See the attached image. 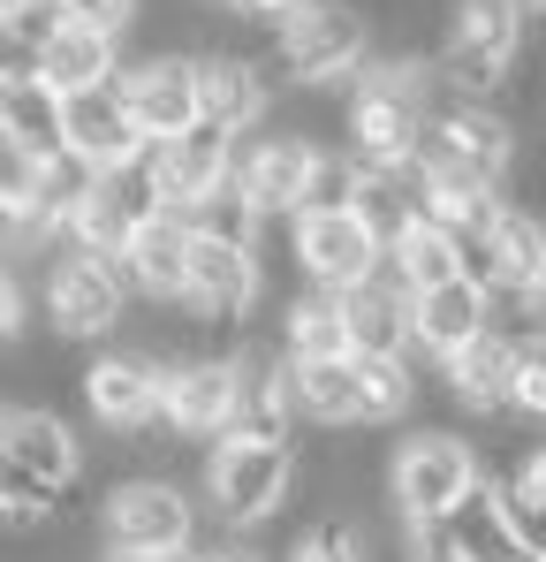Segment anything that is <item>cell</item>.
I'll list each match as a JSON object with an SVG mask.
<instances>
[{
	"mask_svg": "<svg viewBox=\"0 0 546 562\" xmlns=\"http://www.w3.org/2000/svg\"><path fill=\"white\" fill-rule=\"evenodd\" d=\"M516 411L546 418V342H524V366H516Z\"/></svg>",
	"mask_w": 546,
	"mask_h": 562,
	"instance_id": "f35d334b",
	"label": "cell"
},
{
	"mask_svg": "<svg viewBox=\"0 0 546 562\" xmlns=\"http://www.w3.org/2000/svg\"><path fill=\"white\" fill-rule=\"evenodd\" d=\"M418 160H425L433 176L501 190L509 160H516V130H509L493 106H478V99H441V106L425 114V153H418Z\"/></svg>",
	"mask_w": 546,
	"mask_h": 562,
	"instance_id": "3957f363",
	"label": "cell"
},
{
	"mask_svg": "<svg viewBox=\"0 0 546 562\" xmlns=\"http://www.w3.org/2000/svg\"><path fill=\"white\" fill-rule=\"evenodd\" d=\"M296 373V411L319 426H364L357 403V358H327V366H288Z\"/></svg>",
	"mask_w": 546,
	"mask_h": 562,
	"instance_id": "83f0119b",
	"label": "cell"
},
{
	"mask_svg": "<svg viewBox=\"0 0 546 562\" xmlns=\"http://www.w3.org/2000/svg\"><path fill=\"white\" fill-rule=\"evenodd\" d=\"M114 562H122V555H114Z\"/></svg>",
	"mask_w": 546,
	"mask_h": 562,
	"instance_id": "7dc6e473",
	"label": "cell"
},
{
	"mask_svg": "<svg viewBox=\"0 0 546 562\" xmlns=\"http://www.w3.org/2000/svg\"><path fill=\"white\" fill-rule=\"evenodd\" d=\"M288 479H296L288 441L228 434V441L213 449V464H205V494H213V509H220L228 525H259V517H273V509H281Z\"/></svg>",
	"mask_w": 546,
	"mask_h": 562,
	"instance_id": "277c9868",
	"label": "cell"
},
{
	"mask_svg": "<svg viewBox=\"0 0 546 562\" xmlns=\"http://www.w3.org/2000/svg\"><path fill=\"white\" fill-rule=\"evenodd\" d=\"M342 304H350V342H357V358H402V335H418V327H410V289H402L395 267L379 281H364V289H350Z\"/></svg>",
	"mask_w": 546,
	"mask_h": 562,
	"instance_id": "7402d4cb",
	"label": "cell"
},
{
	"mask_svg": "<svg viewBox=\"0 0 546 562\" xmlns=\"http://www.w3.org/2000/svg\"><path fill=\"white\" fill-rule=\"evenodd\" d=\"M46 8H54V23H84V31H106V38H122L129 15H137V0H46Z\"/></svg>",
	"mask_w": 546,
	"mask_h": 562,
	"instance_id": "e575fe53",
	"label": "cell"
},
{
	"mask_svg": "<svg viewBox=\"0 0 546 562\" xmlns=\"http://www.w3.org/2000/svg\"><path fill=\"white\" fill-rule=\"evenodd\" d=\"M251 304H259V259H251V244L197 236L190 244V312L205 327H243Z\"/></svg>",
	"mask_w": 546,
	"mask_h": 562,
	"instance_id": "7c38bea8",
	"label": "cell"
},
{
	"mask_svg": "<svg viewBox=\"0 0 546 562\" xmlns=\"http://www.w3.org/2000/svg\"><path fill=\"white\" fill-rule=\"evenodd\" d=\"M0 434H8V464L15 471H31V479H46V486H61V494L77 486V464H84V457H77V434H69L54 411L15 403Z\"/></svg>",
	"mask_w": 546,
	"mask_h": 562,
	"instance_id": "44dd1931",
	"label": "cell"
},
{
	"mask_svg": "<svg viewBox=\"0 0 546 562\" xmlns=\"http://www.w3.org/2000/svg\"><path fill=\"white\" fill-rule=\"evenodd\" d=\"M122 77V54H114V38L106 31H84V23H54L46 38H38V85H54V92H91V85H114Z\"/></svg>",
	"mask_w": 546,
	"mask_h": 562,
	"instance_id": "d6986e66",
	"label": "cell"
},
{
	"mask_svg": "<svg viewBox=\"0 0 546 562\" xmlns=\"http://www.w3.org/2000/svg\"><path fill=\"white\" fill-rule=\"evenodd\" d=\"M296 259H304L311 289L350 296V289L387 274V236L364 221L357 205H350V213H304V221H296Z\"/></svg>",
	"mask_w": 546,
	"mask_h": 562,
	"instance_id": "8992f818",
	"label": "cell"
},
{
	"mask_svg": "<svg viewBox=\"0 0 546 562\" xmlns=\"http://www.w3.org/2000/svg\"><path fill=\"white\" fill-rule=\"evenodd\" d=\"M122 259H91V251H69L54 281H46V319H54V335H69V342H99V335H114L122 327Z\"/></svg>",
	"mask_w": 546,
	"mask_h": 562,
	"instance_id": "9c48e42d",
	"label": "cell"
},
{
	"mask_svg": "<svg viewBox=\"0 0 546 562\" xmlns=\"http://www.w3.org/2000/svg\"><path fill=\"white\" fill-rule=\"evenodd\" d=\"M448 532L463 540V555L470 562H532V548L509 532V509H501V486H470L463 502H455V517H448Z\"/></svg>",
	"mask_w": 546,
	"mask_h": 562,
	"instance_id": "484cf974",
	"label": "cell"
},
{
	"mask_svg": "<svg viewBox=\"0 0 546 562\" xmlns=\"http://www.w3.org/2000/svg\"><path fill=\"white\" fill-rule=\"evenodd\" d=\"M122 99H129L137 130L160 137V145L190 137L205 122V92H197V61L190 54H145V61H129L122 69Z\"/></svg>",
	"mask_w": 546,
	"mask_h": 562,
	"instance_id": "30bf717a",
	"label": "cell"
},
{
	"mask_svg": "<svg viewBox=\"0 0 546 562\" xmlns=\"http://www.w3.org/2000/svg\"><path fill=\"white\" fill-rule=\"evenodd\" d=\"M387 267H395V274H402V289L418 296V289H441V281L463 274V244H455L441 221H425V213H418V221L387 244Z\"/></svg>",
	"mask_w": 546,
	"mask_h": 562,
	"instance_id": "4316f807",
	"label": "cell"
},
{
	"mask_svg": "<svg viewBox=\"0 0 546 562\" xmlns=\"http://www.w3.org/2000/svg\"><path fill=\"white\" fill-rule=\"evenodd\" d=\"M425 198H433V168L425 160H364L357 176V213L395 244L418 213H425Z\"/></svg>",
	"mask_w": 546,
	"mask_h": 562,
	"instance_id": "ffe728a7",
	"label": "cell"
},
{
	"mask_svg": "<svg viewBox=\"0 0 546 562\" xmlns=\"http://www.w3.org/2000/svg\"><path fill=\"white\" fill-rule=\"evenodd\" d=\"M61 130H69V153H84L91 168H106V176H114V168H129V160L152 145V137L137 130L129 99H122V77L61 99Z\"/></svg>",
	"mask_w": 546,
	"mask_h": 562,
	"instance_id": "8fae6325",
	"label": "cell"
},
{
	"mask_svg": "<svg viewBox=\"0 0 546 562\" xmlns=\"http://www.w3.org/2000/svg\"><path fill=\"white\" fill-rule=\"evenodd\" d=\"M0 335H23V281H0Z\"/></svg>",
	"mask_w": 546,
	"mask_h": 562,
	"instance_id": "60d3db41",
	"label": "cell"
},
{
	"mask_svg": "<svg viewBox=\"0 0 546 562\" xmlns=\"http://www.w3.org/2000/svg\"><path fill=\"white\" fill-rule=\"evenodd\" d=\"M493 244H501V274H509V296H524L532 304V289L546 281V221H532V213H501L493 221Z\"/></svg>",
	"mask_w": 546,
	"mask_h": 562,
	"instance_id": "f546056e",
	"label": "cell"
},
{
	"mask_svg": "<svg viewBox=\"0 0 546 562\" xmlns=\"http://www.w3.org/2000/svg\"><path fill=\"white\" fill-rule=\"evenodd\" d=\"M228 176H236V130H220V122H197L190 137L160 145V198H168V213H197Z\"/></svg>",
	"mask_w": 546,
	"mask_h": 562,
	"instance_id": "4fadbf2b",
	"label": "cell"
},
{
	"mask_svg": "<svg viewBox=\"0 0 546 562\" xmlns=\"http://www.w3.org/2000/svg\"><path fill=\"white\" fill-rule=\"evenodd\" d=\"M410 327H418V342L448 366L455 350H470V342L493 327V296L470 274H455V281H441V289H418V296H410Z\"/></svg>",
	"mask_w": 546,
	"mask_h": 562,
	"instance_id": "e0dca14e",
	"label": "cell"
},
{
	"mask_svg": "<svg viewBox=\"0 0 546 562\" xmlns=\"http://www.w3.org/2000/svg\"><path fill=\"white\" fill-rule=\"evenodd\" d=\"M288 562H364V540L350 532V525H311Z\"/></svg>",
	"mask_w": 546,
	"mask_h": 562,
	"instance_id": "8d00e7d4",
	"label": "cell"
},
{
	"mask_svg": "<svg viewBox=\"0 0 546 562\" xmlns=\"http://www.w3.org/2000/svg\"><path fill=\"white\" fill-rule=\"evenodd\" d=\"M410 562H470V555L448 532V517H433V525H410Z\"/></svg>",
	"mask_w": 546,
	"mask_h": 562,
	"instance_id": "74e56055",
	"label": "cell"
},
{
	"mask_svg": "<svg viewBox=\"0 0 546 562\" xmlns=\"http://www.w3.org/2000/svg\"><path fill=\"white\" fill-rule=\"evenodd\" d=\"M0 502H8V525L15 532H31V525H46L54 517V502H61V486H46V479H31V471H0Z\"/></svg>",
	"mask_w": 546,
	"mask_h": 562,
	"instance_id": "d6a6232c",
	"label": "cell"
},
{
	"mask_svg": "<svg viewBox=\"0 0 546 562\" xmlns=\"http://www.w3.org/2000/svg\"><path fill=\"white\" fill-rule=\"evenodd\" d=\"M516 8H524V15H546V0H516Z\"/></svg>",
	"mask_w": 546,
	"mask_h": 562,
	"instance_id": "f6af8a7d",
	"label": "cell"
},
{
	"mask_svg": "<svg viewBox=\"0 0 546 562\" xmlns=\"http://www.w3.org/2000/svg\"><path fill=\"white\" fill-rule=\"evenodd\" d=\"M319 160H327V145H311V137L281 130V137L259 145V153H243V160H236V176H243V190L266 205V221H273V213H304V205H311Z\"/></svg>",
	"mask_w": 546,
	"mask_h": 562,
	"instance_id": "2e32d148",
	"label": "cell"
},
{
	"mask_svg": "<svg viewBox=\"0 0 546 562\" xmlns=\"http://www.w3.org/2000/svg\"><path fill=\"white\" fill-rule=\"evenodd\" d=\"M197 236H220V244H259V221H266V205L243 190V176H228V183L213 190L197 213H182Z\"/></svg>",
	"mask_w": 546,
	"mask_h": 562,
	"instance_id": "4dcf8cb0",
	"label": "cell"
},
{
	"mask_svg": "<svg viewBox=\"0 0 546 562\" xmlns=\"http://www.w3.org/2000/svg\"><path fill=\"white\" fill-rule=\"evenodd\" d=\"M532 342H546V281L532 289Z\"/></svg>",
	"mask_w": 546,
	"mask_h": 562,
	"instance_id": "7bdbcfd3",
	"label": "cell"
},
{
	"mask_svg": "<svg viewBox=\"0 0 546 562\" xmlns=\"http://www.w3.org/2000/svg\"><path fill=\"white\" fill-rule=\"evenodd\" d=\"M516 486H532V494H539V502H546V449H539V457H532V464H524V479H516Z\"/></svg>",
	"mask_w": 546,
	"mask_h": 562,
	"instance_id": "b9f144b4",
	"label": "cell"
},
{
	"mask_svg": "<svg viewBox=\"0 0 546 562\" xmlns=\"http://www.w3.org/2000/svg\"><path fill=\"white\" fill-rule=\"evenodd\" d=\"M410 366L402 358H357V403H364V426H387L410 411Z\"/></svg>",
	"mask_w": 546,
	"mask_h": 562,
	"instance_id": "1f68e13d",
	"label": "cell"
},
{
	"mask_svg": "<svg viewBox=\"0 0 546 562\" xmlns=\"http://www.w3.org/2000/svg\"><path fill=\"white\" fill-rule=\"evenodd\" d=\"M99 183H106V168H91L84 153H69V145H61V153L38 168V205H31V221H23V228H69V221H77V205H84Z\"/></svg>",
	"mask_w": 546,
	"mask_h": 562,
	"instance_id": "f1b7e54d",
	"label": "cell"
},
{
	"mask_svg": "<svg viewBox=\"0 0 546 562\" xmlns=\"http://www.w3.org/2000/svg\"><path fill=\"white\" fill-rule=\"evenodd\" d=\"M38 153H23V145H0V198H8V221L23 228L31 221V205H38Z\"/></svg>",
	"mask_w": 546,
	"mask_h": 562,
	"instance_id": "836d02e7",
	"label": "cell"
},
{
	"mask_svg": "<svg viewBox=\"0 0 546 562\" xmlns=\"http://www.w3.org/2000/svg\"><path fill=\"white\" fill-rule=\"evenodd\" d=\"M327 358H357L350 304L334 289H311V296L288 304V366H327Z\"/></svg>",
	"mask_w": 546,
	"mask_h": 562,
	"instance_id": "cb8c5ba5",
	"label": "cell"
},
{
	"mask_svg": "<svg viewBox=\"0 0 546 562\" xmlns=\"http://www.w3.org/2000/svg\"><path fill=\"white\" fill-rule=\"evenodd\" d=\"M197 92H205V122L220 130H251L266 114V77L251 54H220V46L197 54Z\"/></svg>",
	"mask_w": 546,
	"mask_h": 562,
	"instance_id": "603a6c76",
	"label": "cell"
},
{
	"mask_svg": "<svg viewBox=\"0 0 546 562\" xmlns=\"http://www.w3.org/2000/svg\"><path fill=\"white\" fill-rule=\"evenodd\" d=\"M395 509L402 525H433V517H455V502L478 486V457L455 441V434H425L395 457Z\"/></svg>",
	"mask_w": 546,
	"mask_h": 562,
	"instance_id": "ba28073f",
	"label": "cell"
},
{
	"mask_svg": "<svg viewBox=\"0 0 546 562\" xmlns=\"http://www.w3.org/2000/svg\"><path fill=\"white\" fill-rule=\"evenodd\" d=\"M501 509H509V532L532 548V562H546V502L532 486H501Z\"/></svg>",
	"mask_w": 546,
	"mask_h": 562,
	"instance_id": "d590c367",
	"label": "cell"
},
{
	"mask_svg": "<svg viewBox=\"0 0 546 562\" xmlns=\"http://www.w3.org/2000/svg\"><path fill=\"white\" fill-rule=\"evenodd\" d=\"M228 15H243V23H266V15H296V8H311V0H220Z\"/></svg>",
	"mask_w": 546,
	"mask_h": 562,
	"instance_id": "ab89813d",
	"label": "cell"
},
{
	"mask_svg": "<svg viewBox=\"0 0 546 562\" xmlns=\"http://www.w3.org/2000/svg\"><path fill=\"white\" fill-rule=\"evenodd\" d=\"M168 395V366L160 358H137V350H106L84 366V403L99 426H145Z\"/></svg>",
	"mask_w": 546,
	"mask_h": 562,
	"instance_id": "9a60e30c",
	"label": "cell"
},
{
	"mask_svg": "<svg viewBox=\"0 0 546 562\" xmlns=\"http://www.w3.org/2000/svg\"><path fill=\"white\" fill-rule=\"evenodd\" d=\"M0 130H8V145H23V153L54 160V153L69 145V130H61V92H54V85H38V77H8Z\"/></svg>",
	"mask_w": 546,
	"mask_h": 562,
	"instance_id": "d4e9b609",
	"label": "cell"
},
{
	"mask_svg": "<svg viewBox=\"0 0 546 562\" xmlns=\"http://www.w3.org/2000/svg\"><path fill=\"white\" fill-rule=\"evenodd\" d=\"M190 244H197V228H190L182 213L137 221V236L122 244V274H129V289H145L152 304H190Z\"/></svg>",
	"mask_w": 546,
	"mask_h": 562,
	"instance_id": "5bb4252c",
	"label": "cell"
},
{
	"mask_svg": "<svg viewBox=\"0 0 546 562\" xmlns=\"http://www.w3.org/2000/svg\"><path fill=\"white\" fill-rule=\"evenodd\" d=\"M0 8H8V15H23V8H31V0H0Z\"/></svg>",
	"mask_w": 546,
	"mask_h": 562,
	"instance_id": "bcb514c9",
	"label": "cell"
},
{
	"mask_svg": "<svg viewBox=\"0 0 546 562\" xmlns=\"http://www.w3.org/2000/svg\"><path fill=\"white\" fill-rule=\"evenodd\" d=\"M364 61H372V15L350 0H311L273 38V69H288L296 85H342Z\"/></svg>",
	"mask_w": 546,
	"mask_h": 562,
	"instance_id": "7a4b0ae2",
	"label": "cell"
},
{
	"mask_svg": "<svg viewBox=\"0 0 546 562\" xmlns=\"http://www.w3.org/2000/svg\"><path fill=\"white\" fill-rule=\"evenodd\" d=\"M190 562H259V555H243V548H213V555H190Z\"/></svg>",
	"mask_w": 546,
	"mask_h": 562,
	"instance_id": "ee69618b",
	"label": "cell"
},
{
	"mask_svg": "<svg viewBox=\"0 0 546 562\" xmlns=\"http://www.w3.org/2000/svg\"><path fill=\"white\" fill-rule=\"evenodd\" d=\"M160 418L175 426L182 441H228L236 418H243V358H190V366H168Z\"/></svg>",
	"mask_w": 546,
	"mask_h": 562,
	"instance_id": "52a82bcc",
	"label": "cell"
},
{
	"mask_svg": "<svg viewBox=\"0 0 546 562\" xmlns=\"http://www.w3.org/2000/svg\"><path fill=\"white\" fill-rule=\"evenodd\" d=\"M516 366H524V342H509L501 327H486L470 350L448 358V395L463 411H509L516 403Z\"/></svg>",
	"mask_w": 546,
	"mask_h": 562,
	"instance_id": "ac0fdd59",
	"label": "cell"
},
{
	"mask_svg": "<svg viewBox=\"0 0 546 562\" xmlns=\"http://www.w3.org/2000/svg\"><path fill=\"white\" fill-rule=\"evenodd\" d=\"M524 46V8L516 0H448V31H441V85L455 99H493L516 69Z\"/></svg>",
	"mask_w": 546,
	"mask_h": 562,
	"instance_id": "6da1fadb",
	"label": "cell"
},
{
	"mask_svg": "<svg viewBox=\"0 0 546 562\" xmlns=\"http://www.w3.org/2000/svg\"><path fill=\"white\" fill-rule=\"evenodd\" d=\"M190 502L168 479H129L106 494V548L122 562H160V555H190Z\"/></svg>",
	"mask_w": 546,
	"mask_h": 562,
	"instance_id": "5b68a950",
	"label": "cell"
}]
</instances>
